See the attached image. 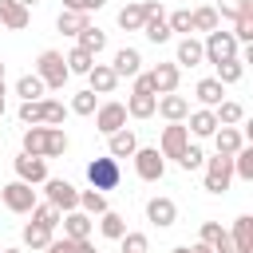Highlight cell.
<instances>
[{"mask_svg":"<svg viewBox=\"0 0 253 253\" xmlns=\"http://www.w3.org/2000/svg\"><path fill=\"white\" fill-rule=\"evenodd\" d=\"M63 63H67V71H79V75H87V71L95 67V55H91V51H83V47H71V51L63 55Z\"/></svg>","mask_w":253,"mask_h":253,"instance_id":"cell-30","label":"cell"},{"mask_svg":"<svg viewBox=\"0 0 253 253\" xmlns=\"http://www.w3.org/2000/svg\"><path fill=\"white\" fill-rule=\"evenodd\" d=\"M202 162H206V154H202L198 146H186V150L178 154V166H182V170H198Z\"/></svg>","mask_w":253,"mask_h":253,"instance_id":"cell-43","label":"cell"},{"mask_svg":"<svg viewBox=\"0 0 253 253\" xmlns=\"http://www.w3.org/2000/svg\"><path fill=\"white\" fill-rule=\"evenodd\" d=\"M229 158H233V174L249 182V178H253V150H249V146H241V150H237V154H229Z\"/></svg>","mask_w":253,"mask_h":253,"instance_id":"cell-37","label":"cell"},{"mask_svg":"<svg viewBox=\"0 0 253 253\" xmlns=\"http://www.w3.org/2000/svg\"><path fill=\"white\" fill-rule=\"evenodd\" d=\"M95 126H99L103 134H115L119 126H126V107H123V103H103V107H95Z\"/></svg>","mask_w":253,"mask_h":253,"instance_id":"cell-9","label":"cell"},{"mask_svg":"<svg viewBox=\"0 0 253 253\" xmlns=\"http://www.w3.org/2000/svg\"><path fill=\"white\" fill-rule=\"evenodd\" d=\"M154 107H158V95L154 91H142V87H134V95L126 99V115H134V119H150Z\"/></svg>","mask_w":253,"mask_h":253,"instance_id":"cell-15","label":"cell"},{"mask_svg":"<svg viewBox=\"0 0 253 253\" xmlns=\"http://www.w3.org/2000/svg\"><path fill=\"white\" fill-rule=\"evenodd\" d=\"M158 8H162L158 0H146V4H126V8L119 12V24H123L126 32H138V28L146 24V16H154Z\"/></svg>","mask_w":253,"mask_h":253,"instance_id":"cell-10","label":"cell"},{"mask_svg":"<svg viewBox=\"0 0 253 253\" xmlns=\"http://www.w3.org/2000/svg\"><path fill=\"white\" fill-rule=\"evenodd\" d=\"M213 115H217V126H237L245 119V107L241 103H221V111H213Z\"/></svg>","mask_w":253,"mask_h":253,"instance_id":"cell-36","label":"cell"},{"mask_svg":"<svg viewBox=\"0 0 253 253\" xmlns=\"http://www.w3.org/2000/svg\"><path fill=\"white\" fill-rule=\"evenodd\" d=\"M0 202H4V210H12V213H32V206H36V190L28 186V182H8L4 190H0Z\"/></svg>","mask_w":253,"mask_h":253,"instance_id":"cell-5","label":"cell"},{"mask_svg":"<svg viewBox=\"0 0 253 253\" xmlns=\"http://www.w3.org/2000/svg\"><path fill=\"white\" fill-rule=\"evenodd\" d=\"M134 170H138L142 182H158L166 174V162H162V154L154 146H142V150H134Z\"/></svg>","mask_w":253,"mask_h":253,"instance_id":"cell-8","label":"cell"},{"mask_svg":"<svg viewBox=\"0 0 253 253\" xmlns=\"http://www.w3.org/2000/svg\"><path fill=\"white\" fill-rule=\"evenodd\" d=\"M202 51H206V59H210V63H225V59H233V55H237V40H233V32L213 28V32H206Z\"/></svg>","mask_w":253,"mask_h":253,"instance_id":"cell-3","label":"cell"},{"mask_svg":"<svg viewBox=\"0 0 253 253\" xmlns=\"http://www.w3.org/2000/svg\"><path fill=\"white\" fill-rule=\"evenodd\" d=\"M202 59H206V51H202V43H198L194 36H186V40L178 43V63H182V67H198Z\"/></svg>","mask_w":253,"mask_h":253,"instance_id":"cell-28","label":"cell"},{"mask_svg":"<svg viewBox=\"0 0 253 253\" xmlns=\"http://www.w3.org/2000/svg\"><path fill=\"white\" fill-rule=\"evenodd\" d=\"M71 111H75V115H95V91H79V95L71 99Z\"/></svg>","mask_w":253,"mask_h":253,"instance_id":"cell-42","label":"cell"},{"mask_svg":"<svg viewBox=\"0 0 253 253\" xmlns=\"http://www.w3.org/2000/svg\"><path fill=\"white\" fill-rule=\"evenodd\" d=\"M24 150L28 154H36V158H55V154H63L67 150V134L59 130V126H28L24 130Z\"/></svg>","mask_w":253,"mask_h":253,"instance_id":"cell-1","label":"cell"},{"mask_svg":"<svg viewBox=\"0 0 253 253\" xmlns=\"http://www.w3.org/2000/svg\"><path fill=\"white\" fill-rule=\"evenodd\" d=\"M174 253H213V249H210L206 241H198V245H178Z\"/></svg>","mask_w":253,"mask_h":253,"instance_id":"cell-48","label":"cell"},{"mask_svg":"<svg viewBox=\"0 0 253 253\" xmlns=\"http://www.w3.org/2000/svg\"><path fill=\"white\" fill-rule=\"evenodd\" d=\"M217 8H221V16L237 20L241 12H249V8H253V0H217Z\"/></svg>","mask_w":253,"mask_h":253,"instance_id":"cell-45","label":"cell"},{"mask_svg":"<svg viewBox=\"0 0 253 253\" xmlns=\"http://www.w3.org/2000/svg\"><path fill=\"white\" fill-rule=\"evenodd\" d=\"M36 75L43 79V87H63L71 71H67V63H63L59 51H40V59H36Z\"/></svg>","mask_w":253,"mask_h":253,"instance_id":"cell-4","label":"cell"},{"mask_svg":"<svg viewBox=\"0 0 253 253\" xmlns=\"http://www.w3.org/2000/svg\"><path fill=\"white\" fill-rule=\"evenodd\" d=\"M55 28H59L63 36H79V32L87 28V12H79V8H63V12L55 16Z\"/></svg>","mask_w":253,"mask_h":253,"instance_id":"cell-23","label":"cell"},{"mask_svg":"<svg viewBox=\"0 0 253 253\" xmlns=\"http://www.w3.org/2000/svg\"><path fill=\"white\" fill-rule=\"evenodd\" d=\"M99 233H103V237H111V241H119V237L126 233V221H123V213H115V210H103V213H99Z\"/></svg>","mask_w":253,"mask_h":253,"instance_id":"cell-27","label":"cell"},{"mask_svg":"<svg viewBox=\"0 0 253 253\" xmlns=\"http://www.w3.org/2000/svg\"><path fill=\"white\" fill-rule=\"evenodd\" d=\"M194 95H198V103L217 107V103H221V83H217V79H202V83L194 87Z\"/></svg>","mask_w":253,"mask_h":253,"instance_id":"cell-31","label":"cell"},{"mask_svg":"<svg viewBox=\"0 0 253 253\" xmlns=\"http://www.w3.org/2000/svg\"><path fill=\"white\" fill-rule=\"evenodd\" d=\"M190 16H194V32H213V28H217V8H213V4L194 8Z\"/></svg>","mask_w":253,"mask_h":253,"instance_id":"cell-32","label":"cell"},{"mask_svg":"<svg viewBox=\"0 0 253 253\" xmlns=\"http://www.w3.org/2000/svg\"><path fill=\"white\" fill-rule=\"evenodd\" d=\"M0 253H20V249H0Z\"/></svg>","mask_w":253,"mask_h":253,"instance_id":"cell-54","label":"cell"},{"mask_svg":"<svg viewBox=\"0 0 253 253\" xmlns=\"http://www.w3.org/2000/svg\"><path fill=\"white\" fill-rule=\"evenodd\" d=\"M229 178H233V158L229 154H217L206 162V190L210 194H225L229 190Z\"/></svg>","mask_w":253,"mask_h":253,"instance_id":"cell-6","label":"cell"},{"mask_svg":"<svg viewBox=\"0 0 253 253\" xmlns=\"http://www.w3.org/2000/svg\"><path fill=\"white\" fill-rule=\"evenodd\" d=\"M134 150H138V138H134V130L119 126V130L111 134V158H130Z\"/></svg>","mask_w":253,"mask_h":253,"instance_id":"cell-24","label":"cell"},{"mask_svg":"<svg viewBox=\"0 0 253 253\" xmlns=\"http://www.w3.org/2000/svg\"><path fill=\"white\" fill-rule=\"evenodd\" d=\"M0 83H4V63H0Z\"/></svg>","mask_w":253,"mask_h":253,"instance_id":"cell-55","label":"cell"},{"mask_svg":"<svg viewBox=\"0 0 253 253\" xmlns=\"http://www.w3.org/2000/svg\"><path fill=\"white\" fill-rule=\"evenodd\" d=\"M166 24H170V32H194V16L190 12H174V16H166Z\"/></svg>","mask_w":253,"mask_h":253,"instance_id":"cell-46","label":"cell"},{"mask_svg":"<svg viewBox=\"0 0 253 253\" xmlns=\"http://www.w3.org/2000/svg\"><path fill=\"white\" fill-rule=\"evenodd\" d=\"M20 4H24V8H32V4H36V0H20Z\"/></svg>","mask_w":253,"mask_h":253,"instance_id":"cell-53","label":"cell"},{"mask_svg":"<svg viewBox=\"0 0 253 253\" xmlns=\"http://www.w3.org/2000/svg\"><path fill=\"white\" fill-rule=\"evenodd\" d=\"M71 253H95V245L83 237V241H71Z\"/></svg>","mask_w":253,"mask_h":253,"instance_id":"cell-50","label":"cell"},{"mask_svg":"<svg viewBox=\"0 0 253 253\" xmlns=\"http://www.w3.org/2000/svg\"><path fill=\"white\" fill-rule=\"evenodd\" d=\"M146 217H150L154 225H174L178 206H174L170 198H150V202H146Z\"/></svg>","mask_w":253,"mask_h":253,"instance_id":"cell-18","label":"cell"},{"mask_svg":"<svg viewBox=\"0 0 253 253\" xmlns=\"http://www.w3.org/2000/svg\"><path fill=\"white\" fill-rule=\"evenodd\" d=\"M43 249H47V253H71V237H63V241H47Z\"/></svg>","mask_w":253,"mask_h":253,"instance_id":"cell-47","label":"cell"},{"mask_svg":"<svg viewBox=\"0 0 253 253\" xmlns=\"http://www.w3.org/2000/svg\"><path fill=\"white\" fill-rule=\"evenodd\" d=\"M0 115H4V83H0Z\"/></svg>","mask_w":253,"mask_h":253,"instance_id":"cell-51","label":"cell"},{"mask_svg":"<svg viewBox=\"0 0 253 253\" xmlns=\"http://www.w3.org/2000/svg\"><path fill=\"white\" fill-rule=\"evenodd\" d=\"M32 221H40V225H47V229H55V225H59V210H55L51 202H43V206L36 202V206H32Z\"/></svg>","mask_w":253,"mask_h":253,"instance_id":"cell-38","label":"cell"},{"mask_svg":"<svg viewBox=\"0 0 253 253\" xmlns=\"http://www.w3.org/2000/svg\"><path fill=\"white\" fill-rule=\"evenodd\" d=\"M103 4H107V0H75L79 12H95V8H103Z\"/></svg>","mask_w":253,"mask_h":253,"instance_id":"cell-49","label":"cell"},{"mask_svg":"<svg viewBox=\"0 0 253 253\" xmlns=\"http://www.w3.org/2000/svg\"><path fill=\"white\" fill-rule=\"evenodd\" d=\"M63 8H75V0H63Z\"/></svg>","mask_w":253,"mask_h":253,"instance_id":"cell-52","label":"cell"},{"mask_svg":"<svg viewBox=\"0 0 253 253\" xmlns=\"http://www.w3.org/2000/svg\"><path fill=\"white\" fill-rule=\"evenodd\" d=\"M91 229H95L91 213H79V210H71V213L63 217V237H71V241H83V237H91Z\"/></svg>","mask_w":253,"mask_h":253,"instance_id":"cell-17","label":"cell"},{"mask_svg":"<svg viewBox=\"0 0 253 253\" xmlns=\"http://www.w3.org/2000/svg\"><path fill=\"white\" fill-rule=\"evenodd\" d=\"M47 202H51L55 210H75V206H79V190H75L71 182H63V178H51V182H47Z\"/></svg>","mask_w":253,"mask_h":253,"instance_id":"cell-12","label":"cell"},{"mask_svg":"<svg viewBox=\"0 0 253 253\" xmlns=\"http://www.w3.org/2000/svg\"><path fill=\"white\" fill-rule=\"evenodd\" d=\"M24 241H28L32 249H43V245L51 241V229L40 225V221H28V225H24Z\"/></svg>","mask_w":253,"mask_h":253,"instance_id":"cell-35","label":"cell"},{"mask_svg":"<svg viewBox=\"0 0 253 253\" xmlns=\"http://www.w3.org/2000/svg\"><path fill=\"white\" fill-rule=\"evenodd\" d=\"M186 130H190V134H198V138H206V134H213V130H217V115H213V111H194Z\"/></svg>","mask_w":253,"mask_h":253,"instance_id":"cell-29","label":"cell"},{"mask_svg":"<svg viewBox=\"0 0 253 253\" xmlns=\"http://www.w3.org/2000/svg\"><path fill=\"white\" fill-rule=\"evenodd\" d=\"M146 83H150V91H158V95L174 91V87H178V63H158L154 71H146Z\"/></svg>","mask_w":253,"mask_h":253,"instance_id":"cell-14","label":"cell"},{"mask_svg":"<svg viewBox=\"0 0 253 253\" xmlns=\"http://www.w3.org/2000/svg\"><path fill=\"white\" fill-rule=\"evenodd\" d=\"M138 32H142L150 43H166V40H170V24H166V12L158 8L154 16H146V24H142Z\"/></svg>","mask_w":253,"mask_h":253,"instance_id":"cell-20","label":"cell"},{"mask_svg":"<svg viewBox=\"0 0 253 253\" xmlns=\"http://www.w3.org/2000/svg\"><path fill=\"white\" fill-rule=\"evenodd\" d=\"M0 24L12 28V32L28 28V8H24L20 0H0Z\"/></svg>","mask_w":253,"mask_h":253,"instance_id":"cell-19","label":"cell"},{"mask_svg":"<svg viewBox=\"0 0 253 253\" xmlns=\"http://www.w3.org/2000/svg\"><path fill=\"white\" fill-rule=\"evenodd\" d=\"M119 241H123V253H146V245H150L146 233H123Z\"/></svg>","mask_w":253,"mask_h":253,"instance_id":"cell-44","label":"cell"},{"mask_svg":"<svg viewBox=\"0 0 253 253\" xmlns=\"http://www.w3.org/2000/svg\"><path fill=\"white\" fill-rule=\"evenodd\" d=\"M229 241H233V249H237V253H253V217H237V221H233Z\"/></svg>","mask_w":253,"mask_h":253,"instance_id":"cell-25","label":"cell"},{"mask_svg":"<svg viewBox=\"0 0 253 253\" xmlns=\"http://www.w3.org/2000/svg\"><path fill=\"white\" fill-rule=\"evenodd\" d=\"M16 95L20 99H40L43 95V79L40 75H20L16 79Z\"/></svg>","mask_w":253,"mask_h":253,"instance_id":"cell-34","label":"cell"},{"mask_svg":"<svg viewBox=\"0 0 253 253\" xmlns=\"http://www.w3.org/2000/svg\"><path fill=\"white\" fill-rule=\"evenodd\" d=\"M87 79H91V91H95V95H111L115 83H119V75H115L107 63H95V67L87 71Z\"/></svg>","mask_w":253,"mask_h":253,"instance_id":"cell-22","label":"cell"},{"mask_svg":"<svg viewBox=\"0 0 253 253\" xmlns=\"http://www.w3.org/2000/svg\"><path fill=\"white\" fill-rule=\"evenodd\" d=\"M79 206L95 217V213H103V210H107V198H103L99 190H83V194H79Z\"/></svg>","mask_w":253,"mask_h":253,"instance_id":"cell-41","label":"cell"},{"mask_svg":"<svg viewBox=\"0 0 253 253\" xmlns=\"http://www.w3.org/2000/svg\"><path fill=\"white\" fill-rule=\"evenodd\" d=\"M241 71H245V67H241V59L233 55V59L217 63V83H237V79H241Z\"/></svg>","mask_w":253,"mask_h":253,"instance_id":"cell-40","label":"cell"},{"mask_svg":"<svg viewBox=\"0 0 253 253\" xmlns=\"http://www.w3.org/2000/svg\"><path fill=\"white\" fill-rule=\"evenodd\" d=\"M162 119H170V123H182L186 115H190V103L182 99V95H174V91H166L162 99H158V107H154Z\"/></svg>","mask_w":253,"mask_h":253,"instance_id":"cell-16","label":"cell"},{"mask_svg":"<svg viewBox=\"0 0 253 253\" xmlns=\"http://www.w3.org/2000/svg\"><path fill=\"white\" fill-rule=\"evenodd\" d=\"M87 178L95 190H115L119 186V162L115 158H91L87 162Z\"/></svg>","mask_w":253,"mask_h":253,"instance_id":"cell-7","label":"cell"},{"mask_svg":"<svg viewBox=\"0 0 253 253\" xmlns=\"http://www.w3.org/2000/svg\"><path fill=\"white\" fill-rule=\"evenodd\" d=\"M16 174H20V182H28V186L47 182V166H43V158H36V154H28V150L16 158Z\"/></svg>","mask_w":253,"mask_h":253,"instance_id":"cell-13","label":"cell"},{"mask_svg":"<svg viewBox=\"0 0 253 253\" xmlns=\"http://www.w3.org/2000/svg\"><path fill=\"white\" fill-rule=\"evenodd\" d=\"M213 142H217V154H237V150L245 146L237 126H217V130H213Z\"/></svg>","mask_w":253,"mask_h":253,"instance_id":"cell-26","label":"cell"},{"mask_svg":"<svg viewBox=\"0 0 253 253\" xmlns=\"http://www.w3.org/2000/svg\"><path fill=\"white\" fill-rule=\"evenodd\" d=\"M103 43H107V36H103L99 28H91V24H87V28L79 32V47H83V51H91V55H99V51H103Z\"/></svg>","mask_w":253,"mask_h":253,"instance_id":"cell-33","label":"cell"},{"mask_svg":"<svg viewBox=\"0 0 253 253\" xmlns=\"http://www.w3.org/2000/svg\"><path fill=\"white\" fill-rule=\"evenodd\" d=\"M138 63H142V55H138L134 47H123V51H115V67H111V71H115L119 79H134V75H138Z\"/></svg>","mask_w":253,"mask_h":253,"instance_id":"cell-21","label":"cell"},{"mask_svg":"<svg viewBox=\"0 0 253 253\" xmlns=\"http://www.w3.org/2000/svg\"><path fill=\"white\" fill-rule=\"evenodd\" d=\"M20 123H51V126H59L63 123V103H55V99H24L20 103Z\"/></svg>","mask_w":253,"mask_h":253,"instance_id":"cell-2","label":"cell"},{"mask_svg":"<svg viewBox=\"0 0 253 253\" xmlns=\"http://www.w3.org/2000/svg\"><path fill=\"white\" fill-rule=\"evenodd\" d=\"M186 146H190V130H186L182 123H170V126L162 130V150H158V154H162V158H178Z\"/></svg>","mask_w":253,"mask_h":253,"instance_id":"cell-11","label":"cell"},{"mask_svg":"<svg viewBox=\"0 0 253 253\" xmlns=\"http://www.w3.org/2000/svg\"><path fill=\"white\" fill-rule=\"evenodd\" d=\"M233 40H237V43H249V40H253V8L233 20Z\"/></svg>","mask_w":253,"mask_h":253,"instance_id":"cell-39","label":"cell"}]
</instances>
